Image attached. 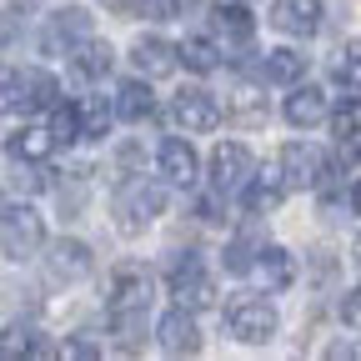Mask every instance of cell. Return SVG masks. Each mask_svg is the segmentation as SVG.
<instances>
[{
	"label": "cell",
	"instance_id": "1",
	"mask_svg": "<svg viewBox=\"0 0 361 361\" xmlns=\"http://www.w3.org/2000/svg\"><path fill=\"white\" fill-rule=\"evenodd\" d=\"M276 326H281V316H276V306H271L266 296H231L226 301V331H231L236 341L266 346L271 336H276Z\"/></svg>",
	"mask_w": 361,
	"mask_h": 361
},
{
	"label": "cell",
	"instance_id": "2",
	"mask_svg": "<svg viewBox=\"0 0 361 361\" xmlns=\"http://www.w3.org/2000/svg\"><path fill=\"white\" fill-rule=\"evenodd\" d=\"M111 211H116V226L126 236H141L146 226L166 211V191L151 186V180H126V186L116 191V201H111Z\"/></svg>",
	"mask_w": 361,
	"mask_h": 361
},
{
	"label": "cell",
	"instance_id": "3",
	"mask_svg": "<svg viewBox=\"0 0 361 361\" xmlns=\"http://www.w3.org/2000/svg\"><path fill=\"white\" fill-rule=\"evenodd\" d=\"M0 246H6V261H25L45 246V226L30 206H6V216H0Z\"/></svg>",
	"mask_w": 361,
	"mask_h": 361
},
{
	"label": "cell",
	"instance_id": "4",
	"mask_svg": "<svg viewBox=\"0 0 361 361\" xmlns=\"http://www.w3.org/2000/svg\"><path fill=\"white\" fill-rule=\"evenodd\" d=\"M90 30H96L90 11H80V6H66V11H56L51 20H45V30H40V45H45L51 56H75L80 45L90 40Z\"/></svg>",
	"mask_w": 361,
	"mask_h": 361
},
{
	"label": "cell",
	"instance_id": "5",
	"mask_svg": "<svg viewBox=\"0 0 361 361\" xmlns=\"http://www.w3.org/2000/svg\"><path fill=\"white\" fill-rule=\"evenodd\" d=\"M151 301V271L141 261H121L106 276V306L111 311H146Z\"/></svg>",
	"mask_w": 361,
	"mask_h": 361
},
{
	"label": "cell",
	"instance_id": "6",
	"mask_svg": "<svg viewBox=\"0 0 361 361\" xmlns=\"http://www.w3.org/2000/svg\"><path fill=\"white\" fill-rule=\"evenodd\" d=\"M256 176V156H251V146H241V141H221L216 151H211V186L216 191H246V180Z\"/></svg>",
	"mask_w": 361,
	"mask_h": 361
},
{
	"label": "cell",
	"instance_id": "7",
	"mask_svg": "<svg viewBox=\"0 0 361 361\" xmlns=\"http://www.w3.org/2000/svg\"><path fill=\"white\" fill-rule=\"evenodd\" d=\"M166 281H171V296L180 301V306H191V311H201V306H211L216 301V286H211V276L201 271V261H196V251H186V261H171V271H166Z\"/></svg>",
	"mask_w": 361,
	"mask_h": 361
},
{
	"label": "cell",
	"instance_id": "8",
	"mask_svg": "<svg viewBox=\"0 0 361 361\" xmlns=\"http://www.w3.org/2000/svg\"><path fill=\"white\" fill-rule=\"evenodd\" d=\"M156 346L166 351V356H196L201 351V326H196V316H191V306H171L161 322H156Z\"/></svg>",
	"mask_w": 361,
	"mask_h": 361
},
{
	"label": "cell",
	"instance_id": "9",
	"mask_svg": "<svg viewBox=\"0 0 361 361\" xmlns=\"http://www.w3.org/2000/svg\"><path fill=\"white\" fill-rule=\"evenodd\" d=\"M171 121L186 130V135H206L221 126V106L211 90H180V96L171 101Z\"/></svg>",
	"mask_w": 361,
	"mask_h": 361
},
{
	"label": "cell",
	"instance_id": "10",
	"mask_svg": "<svg viewBox=\"0 0 361 361\" xmlns=\"http://www.w3.org/2000/svg\"><path fill=\"white\" fill-rule=\"evenodd\" d=\"M281 171H286L291 191H316L322 176H326V156L316 151L311 141H291V146H281Z\"/></svg>",
	"mask_w": 361,
	"mask_h": 361
},
{
	"label": "cell",
	"instance_id": "11",
	"mask_svg": "<svg viewBox=\"0 0 361 361\" xmlns=\"http://www.w3.org/2000/svg\"><path fill=\"white\" fill-rule=\"evenodd\" d=\"M45 271H51V281H85L90 271H96V256H90V246L85 241H75V236H61L56 246H51V256H45Z\"/></svg>",
	"mask_w": 361,
	"mask_h": 361
},
{
	"label": "cell",
	"instance_id": "12",
	"mask_svg": "<svg viewBox=\"0 0 361 361\" xmlns=\"http://www.w3.org/2000/svg\"><path fill=\"white\" fill-rule=\"evenodd\" d=\"M271 25L281 35H316L322 30V0H271Z\"/></svg>",
	"mask_w": 361,
	"mask_h": 361
},
{
	"label": "cell",
	"instance_id": "13",
	"mask_svg": "<svg viewBox=\"0 0 361 361\" xmlns=\"http://www.w3.org/2000/svg\"><path fill=\"white\" fill-rule=\"evenodd\" d=\"M156 161H161V176L171 180V186H196L201 161H196L191 141H180V135H166V141H161V151H156Z\"/></svg>",
	"mask_w": 361,
	"mask_h": 361
},
{
	"label": "cell",
	"instance_id": "14",
	"mask_svg": "<svg viewBox=\"0 0 361 361\" xmlns=\"http://www.w3.org/2000/svg\"><path fill=\"white\" fill-rule=\"evenodd\" d=\"M130 61H135V71H141V75L161 80V75H171V71L180 66V45H171V40H161V35H141V40L130 45Z\"/></svg>",
	"mask_w": 361,
	"mask_h": 361
},
{
	"label": "cell",
	"instance_id": "15",
	"mask_svg": "<svg viewBox=\"0 0 361 361\" xmlns=\"http://www.w3.org/2000/svg\"><path fill=\"white\" fill-rule=\"evenodd\" d=\"M286 171H281V161L276 166H266V171H256L251 180H246V211L251 216H261V211H276L281 201H286Z\"/></svg>",
	"mask_w": 361,
	"mask_h": 361
},
{
	"label": "cell",
	"instance_id": "16",
	"mask_svg": "<svg viewBox=\"0 0 361 361\" xmlns=\"http://www.w3.org/2000/svg\"><path fill=\"white\" fill-rule=\"evenodd\" d=\"M281 116L296 126V130H311V126H322L331 111H326V90L322 85H291V96L281 106Z\"/></svg>",
	"mask_w": 361,
	"mask_h": 361
},
{
	"label": "cell",
	"instance_id": "17",
	"mask_svg": "<svg viewBox=\"0 0 361 361\" xmlns=\"http://www.w3.org/2000/svg\"><path fill=\"white\" fill-rule=\"evenodd\" d=\"M251 276H256L266 291H286V286L296 281V261H291L286 246H261V256H256V266H251Z\"/></svg>",
	"mask_w": 361,
	"mask_h": 361
},
{
	"label": "cell",
	"instance_id": "18",
	"mask_svg": "<svg viewBox=\"0 0 361 361\" xmlns=\"http://www.w3.org/2000/svg\"><path fill=\"white\" fill-rule=\"evenodd\" d=\"M211 25H216V35H221L226 45H251V35H256L251 11L236 6V0H231V6H226V0H221V6H211Z\"/></svg>",
	"mask_w": 361,
	"mask_h": 361
},
{
	"label": "cell",
	"instance_id": "19",
	"mask_svg": "<svg viewBox=\"0 0 361 361\" xmlns=\"http://www.w3.org/2000/svg\"><path fill=\"white\" fill-rule=\"evenodd\" d=\"M301 75H306V56L291 51V45H276V51L261 56V80L271 85H301Z\"/></svg>",
	"mask_w": 361,
	"mask_h": 361
},
{
	"label": "cell",
	"instance_id": "20",
	"mask_svg": "<svg viewBox=\"0 0 361 361\" xmlns=\"http://www.w3.org/2000/svg\"><path fill=\"white\" fill-rule=\"evenodd\" d=\"M151 111H156V96H151V75H141V80H126L121 90H116V116L121 121H151Z\"/></svg>",
	"mask_w": 361,
	"mask_h": 361
},
{
	"label": "cell",
	"instance_id": "21",
	"mask_svg": "<svg viewBox=\"0 0 361 361\" xmlns=\"http://www.w3.org/2000/svg\"><path fill=\"white\" fill-rule=\"evenodd\" d=\"M331 130H336V141H341V156H356L361 151V96H346L331 111Z\"/></svg>",
	"mask_w": 361,
	"mask_h": 361
},
{
	"label": "cell",
	"instance_id": "22",
	"mask_svg": "<svg viewBox=\"0 0 361 361\" xmlns=\"http://www.w3.org/2000/svg\"><path fill=\"white\" fill-rule=\"evenodd\" d=\"M20 75V96H25V106H35V111H56L61 106V85H56V75H45V71H16Z\"/></svg>",
	"mask_w": 361,
	"mask_h": 361
},
{
	"label": "cell",
	"instance_id": "23",
	"mask_svg": "<svg viewBox=\"0 0 361 361\" xmlns=\"http://www.w3.org/2000/svg\"><path fill=\"white\" fill-rule=\"evenodd\" d=\"M71 66H75V75H85V80H101V75H111L116 51H111L106 40H96V35H90V40L80 45V51L71 56Z\"/></svg>",
	"mask_w": 361,
	"mask_h": 361
},
{
	"label": "cell",
	"instance_id": "24",
	"mask_svg": "<svg viewBox=\"0 0 361 361\" xmlns=\"http://www.w3.org/2000/svg\"><path fill=\"white\" fill-rule=\"evenodd\" d=\"M75 111H80V141H106L111 135L116 106H106L101 96H85V101H75Z\"/></svg>",
	"mask_w": 361,
	"mask_h": 361
},
{
	"label": "cell",
	"instance_id": "25",
	"mask_svg": "<svg viewBox=\"0 0 361 361\" xmlns=\"http://www.w3.org/2000/svg\"><path fill=\"white\" fill-rule=\"evenodd\" d=\"M56 146H61V141H56L51 126H25L16 141H11V156H16V161H45Z\"/></svg>",
	"mask_w": 361,
	"mask_h": 361
},
{
	"label": "cell",
	"instance_id": "26",
	"mask_svg": "<svg viewBox=\"0 0 361 361\" xmlns=\"http://www.w3.org/2000/svg\"><path fill=\"white\" fill-rule=\"evenodd\" d=\"M180 66L196 71V75H211L221 66V45L211 35H186V40H180Z\"/></svg>",
	"mask_w": 361,
	"mask_h": 361
},
{
	"label": "cell",
	"instance_id": "27",
	"mask_svg": "<svg viewBox=\"0 0 361 361\" xmlns=\"http://www.w3.org/2000/svg\"><path fill=\"white\" fill-rule=\"evenodd\" d=\"M111 331H116V346H121V351H141L146 311H111Z\"/></svg>",
	"mask_w": 361,
	"mask_h": 361
},
{
	"label": "cell",
	"instance_id": "28",
	"mask_svg": "<svg viewBox=\"0 0 361 361\" xmlns=\"http://www.w3.org/2000/svg\"><path fill=\"white\" fill-rule=\"evenodd\" d=\"M261 246H266V241H256L251 231H241L231 246H226V256H221V261H226V271H231V276H246V271L256 266V256H261Z\"/></svg>",
	"mask_w": 361,
	"mask_h": 361
},
{
	"label": "cell",
	"instance_id": "29",
	"mask_svg": "<svg viewBox=\"0 0 361 361\" xmlns=\"http://www.w3.org/2000/svg\"><path fill=\"white\" fill-rule=\"evenodd\" d=\"M331 75H336L346 90H361V40H346L341 51H336V66H331Z\"/></svg>",
	"mask_w": 361,
	"mask_h": 361
},
{
	"label": "cell",
	"instance_id": "30",
	"mask_svg": "<svg viewBox=\"0 0 361 361\" xmlns=\"http://www.w3.org/2000/svg\"><path fill=\"white\" fill-rule=\"evenodd\" d=\"M51 130H56L61 146L80 141V111H75V106H56V111H51Z\"/></svg>",
	"mask_w": 361,
	"mask_h": 361
},
{
	"label": "cell",
	"instance_id": "31",
	"mask_svg": "<svg viewBox=\"0 0 361 361\" xmlns=\"http://www.w3.org/2000/svg\"><path fill=\"white\" fill-rule=\"evenodd\" d=\"M231 111L236 116H246V121H256L266 106H261V96H256V85H246V80H236V90H231Z\"/></svg>",
	"mask_w": 361,
	"mask_h": 361
},
{
	"label": "cell",
	"instance_id": "32",
	"mask_svg": "<svg viewBox=\"0 0 361 361\" xmlns=\"http://www.w3.org/2000/svg\"><path fill=\"white\" fill-rule=\"evenodd\" d=\"M341 322H346L351 331H361V286H351V291L341 296Z\"/></svg>",
	"mask_w": 361,
	"mask_h": 361
},
{
	"label": "cell",
	"instance_id": "33",
	"mask_svg": "<svg viewBox=\"0 0 361 361\" xmlns=\"http://www.w3.org/2000/svg\"><path fill=\"white\" fill-rule=\"evenodd\" d=\"M20 106H25V96H20V75H16V66H11V71H6V111L16 116Z\"/></svg>",
	"mask_w": 361,
	"mask_h": 361
},
{
	"label": "cell",
	"instance_id": "34",
	"mask_svg": "<svg viewBox=\"0 0 361 361\" xmlns=\"http://www.w3.org/2000/svg\"><path fill=\"white\" fill-rule=\"evenodd\" d=\"M61 356H101V346H96V341H90V336L80 331L75 341H66V346H61Z\"/></svg>",
	"mask_w": 361,
	"mask_h": 361
},
{
	"label": "cell",
	"instance_id": "35",
	"mask_svg": "<svg viewBox=\"0 0 361 361\" xmlns=\"http://www.w3.org/2000/svg\"><path fill=\"white\" fill-rule=\"evenodd\" d=\"M146 6V16H156V20H171L176 11H180V0H141Z\"/></svg>",
	"mask_w": 361,
	"mask_h": 361
},
{
	"label": "cell",
	"instance_id": "36",
	"mask_svg": "<svg viewBox=\"0 0 361 361\" xmlns=\"http://www.w3.org/2000/svg\"><path fill=\"white\" fill-rule=\"evenodd\" d=\"M11 180H16V186H20V191H40V186H45V180H40L35 171H20V176H11Z\"/></svg>",
	"mask_w": 361,
	"mask_h": 361
},
{
	"label": "cell",
	"instance_id": "37",
	"mask_svg": "<svg viewBox=\"0 0 361 361\" xmlns=\"http://www.w3.org/2000/svg\"><path fill=\"white\" fill-rule=\"evenodd\" d=\"M356 351H361V346H351V341H336V346H326V356H331V361H341V356H356Z\"/></svg>",
	"mask_w": 361,
	"mask_h": 361
},
{
	"label": "cell",
	"instance_id": "38",
	"mask_svg": "<svg viewBox=\"0 0 361 361\" xmlns=\"http://www.w3.org/2000/svg\"><path fill=\"white\" fill-rule=\"evenodd\" d=\"M346 201H351V211H356V216H361V176H356V180H351V191H346Z\"/></svg>",
	"mask_w": 361,
	"mask_h": 361
},
{
	"label": "cell",
	"instance_id": "39",
	"mask_svg": "<svg viewBox=\"0 0 361 361\" xmlns=\"http://www.w3.org/2000/svg\"><path fill=\"white\" fill-rule=\"evenodd\" d=\"M351 261H356V266H361V236H356V241H351Z\"/></svg>",
	"mask_w": 361,
	"mask_h": 361
}]
</instances>
